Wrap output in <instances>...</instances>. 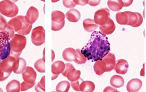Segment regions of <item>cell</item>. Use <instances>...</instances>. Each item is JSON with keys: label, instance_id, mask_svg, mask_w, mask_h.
<instances>
[{"label": "cell", "instance_id": "cell-5", "mask_svg": "<svg viewBox=\"0 0 146 92\" xmlns=\"http://www.w3.org/2000/svg\"><path fill=\"white\" fill-rule=\"evenodd\" d=\"M64 14L58 10L53 11L52 14V30L59 31L61 30L65 25Z\"/></svg>", "mask_w": 146, "mask_h": 92}, {"label": "cell", "instance_id": "cell-35", "mask_svg": "<svg viewBox=\"0 0 146 92\" xmlns=\"http://www.w3.org/2000/svg\"><path fill=\"white\" fill-rule=\"evenodd\" d=\"M3 32L5 33V34H7V35L9 37V39L11 40L13 37L14 35L15 31H14V29L11 26L8 25L7 28Z\"/></svg>", "mask_w": 146, "mask_h": 92}, {"label": "cell", "instance_id": "cell-29", "mask_svg": "<svg viewBox=\"0 0 146 92\" xmlns=\"http://www.w3.org/2000/svg\"><path fill=\"white\" fill-rule=\"evenodd\" d=\"M75 51H76V58L74 61L78 65L84 64L87 60V58L85 57L84 56V55H82L80 49H77L76 50H75Z\"/></svg>", "mask_w": 146, "mask_h": 92}, {"label": "cell", "instance_id": "cell-19", "mask_svg": "<svg viewBox=\"0 0 146 92\" xmlns=\"http://www.w3.org/2000/svg\"><path fill=\"white\" fill-rule=\"evenodd\" d=\"M62 56L66 61H74L76 58V51L74 48H67L63 51Z\"/></svg>", "mask_w": 146, "mask_h": 92}, {"label": "cell", "instance_id": "cell-25", "mask_svg": "<svg viewBox=\"0 0 146 92\" xmlns=\"http://www.w3.org/2000/svg\"><path fill=\"white\" fill-rule=\"evenodd\" d=\"M110 83L113 87L115 88H121L124 86L125 81L122 77L120 75H115L111 77Z\"/></svg>", "mask_w": 146, "mask_h": 92}, {"label": "cell", "instance_id": "cell-6", "mask_svg": "<svg viewBox=\"0 0 146 92\" xmlns=\"http://www.w3.org/2000/svg\"><path fill=\"white\" fill-rule=\"evenodd\" d=\"M31 42L36 46L42 45L45 42V30L42 26H38L33 29Z\"/></svg>", "mask_w": 146, "mask_h": 92}, {"label": "cell", "instance_id": "cell-20", "mask_svg": "<svg viewBox=\"0 0 146 92\" xmlns=\"http://www.w3.org/2000/svg\"><path fill=\"white\" fill-rule=\"evenodd\" d=\"M94 72L99 75H102L106 71V65L104 60L96 61L94 65Z\"/></svg>", "mask_w": 146, "mask_h": 92}, {"label": "cell", "instance_id": "cell-37", "mask_svg": "<svg viewBox=\"0 0 146 92\" xmlns=\"http://www.w3.org/2000/svg\"><path fill=\"white\" fill-rule=\"evenodd\" d=\"M65 65L66 67H65L64 71L62 73V74L64 77H66V75L68 72H69L72 69H73V68H74V67L71 63H66L65 64Z\"/></svg>", "mask_w": 146, "mask_h": 92}, {"label": "cell", "instance_id": "cell-7", "mask_svg": "<svg viewBox=\"0 0 146 92\" xmlns=\"http://www.w3.org/2000/svg\"><path fill=\"white\" fill-rule=\"evenodd\" d=\"M110 16V10L108 8L100 9L97 10L94 14V22L97 25H104L107 22Z\"/></svg>", "mask_w": 146, "mask_h": 92}, {"label": "cell", "instance_id": "cell-4", "mask_svg": "<svg viewBox=\"0 0 146 92\" xmlns=\"http://www.w3.org/2000/svg\"><path fill=\"white\" fill-rule=\"evenodd\" d=\"M19 8L15 4L9 0L0 2V13L8 17H14L17 15Z\"/></svg>", "mask_w": 146, "mask_h": 92}, {"label": "cell", "instance_id": "cell-12", "mask_svg": "<svg viewBox=\"0 0 146 92\" xmlns=\"http://www.w3.org/2000/svg\"><path fill=\"white\" fill-rule=\"evenodd\" d=\"M27 67V62L23 58L19 57L16 60L13 67V71L17 74H22Z\"/></svg>", "mask_w": 146, "mask_h": 92}, {"label": "cell", "instance_id": "cell-33", "mask_svg": "<svg viewBox=\"0 0 146 92\" xmlns=\"http://www.w3.org/2000/svg\"><path fill=\"white\" fill-rule=\"evenodd\" d=\"M84 80L81 78H79L78 80L74 81V82H70V86L72 87L73 89H74L75 91L76 92H80V85L81 82H82Z\"/></svg>", "mask_w": 146, "mask_h": 92}, {"label": "cell", "instance_id": "cell-8", "mask_svg": "<svg viewBox=\"0 0 146 92\" xmlns=\"http://www.w3.org/2000/svg\"><path fill=\"white\" fill-rule=\"evenodd\" d=\"M128 16V21L127 25L131 26L133 27H138L141 26L143 22V17L141 14L137 12L125 11Z\"/></svg>", "mask_w": 146, "mask_h": 92}, {"label": "cell", "instance_id": "cell-30", "mask_svg": "<svg viewBox=\"0 0 146 92\" xmlns=\"http://www.w3.org/2000/svg\"><path fill=\"white\" fill-rule=\"evenodd\" d=\"M34 67L39 73H45V61H44L43 59H40L37 60L34 63Z\"/></svg>", "mask_w": 146, "mask_h": 92}, {"label": "cell", "instance_id": "cell-28", "mask_svg": "<svg viewBox=\"0 0 146 92\" xmlns=\"http://www.w3.org/2000/svg\"><path fill=\"white\" fill-rule=\"evenodd\" d=\"M70 87V83L68 81H62L59 82L56 87L58 92H68Z\"/></svg>", "mask_w": 146, "mask_h": 92}, {"label": "cell", "instance_id": "cell-14", "mask_svg": "<svg viewBox=\"0 0 146 92\" xmlns=\"http://www.w3.org/2000/svg\"><path fill=\"white\" fill-rule=\"evenodd\" d=\"M129 68L128 62L124 59H119L115 62L114 67L115 72L119 74L124 75L126 74Z\"/></svg>", "mask_w": 146, "mask_h": 92}, {"label": "cell", "instance_id": "cell-1", "mask_svg": "<svg viewBox=\"0 0 146 92\" xmlns=\"http://www.w3.org/2000/svg\"><path fill=\"white\" fill-rule=\"evenodd\" d=\"M110 51V44L107 36L99 31H94L81 52L88 60L96 62L102 60Z\"/></svg>", "mask_w": 146, "mask_h": 92}, {"label": "cell", "instance_id": "cell-44", "mask_svg": "<svg viewBox=\"0 0 146 92\" xmlns=\"http://www.w3.org/2000/svg\"><path fill=\"white\" fill-rule=\"evenodd\" d=\"M52 61H53V60H54V57H55V54H54V52L53 51H52Z\"/></svg>", "mask_w": 146, "mask_h": 92}, {"label": "cell", "instance_id": "cell-3", "mask_svg": "<svg viewBox=\"0 0 146 92\" xmlns=\"http://www.w3.org/2000/svg\"><path fill=\"white\" fill-rule=\"evenodd\" d=\"M27 44L26 37L19 34H14L10 41L11 53L10 55L14 56L17 59L25 48Z\"/></svg>", "mask_w": 146, "mask_h": 92}, {"label": "cell", "instance_id": "cell-34", "mask_svg": "<svg viewBox=\"0 0 146 92\" xmlns=\"http://www.w3.org/2000/svg\"><path fill=\"white\" fill-rule=\"evenodd\" d=\"M34 85H35V84H31V83H29L28 82H27L24 81L23 82H22V83L21 84L20 91L21 92L26 91L27 90L34 87Z\"/></svg>", "mask_w": 146, "mask_h": 92}, {"label": "cell", "instance_id": "cell-39", "mask_svg": "<svg viewBox=\"0 0 146 92\" xmlns=\"http://www.w3.org/2000/svg\"><path fill=\"white\" fill-rule=\"evenodd\" d=\"M76 4V5H82V6H84L86 5L87 4H88V0H74L73 1Z\"/></svg>", "mask_w": 146, "mask_h": 92}, {"label": "cell", "instance_id": "cell-23", "mask_svg": "<svg viewBox=\"0 0 146 92\" xmlns=\"http://www.w3.org/2000/svg\"><path fill=\"white\" fill-rule=\"evenodd\" d=\"M83 26L84 30L88 32L94 31L98 27V25L95 23L94 20L90 19H85L83 22Z\"/></svg>", "mask_w": 146, "mask_h": 92}, {"label": "cell", "instance_id": "cell-21", "mask_svg": "<svg viewBox=\"0 0 146 92\" xmlns=\"http://www.w3.org/2000/svg\"><path fill=\"white\" fill-rule=\"evenodd\" d=\"M80 91L82 92H93L95 89V85L90 81H83L80 85Z\"/></svg>", "mask_w": 146, "mask_h": 92}, {"label": "cell", "instance_id": "cell-26", "mask_svg": "<svg viewBox=\"0 0 146 92\" xmlns=\"http://www.w3.org/2000/svg\"><path fill=\"white\" fill-rule=\"evenodd\" d=\"M81 76V72L79 70L75 69V68H73L69 72H68L66 75L69 81L70 82H74L78 80Z\"/></svg>", "mask_w": 146, "mask_h": 92}, {"label": "cell", "instance_id": "cell-46", "mask_svg": "<svg viewBox=\"0 0 146 92\" xmlns=\"http://www.w3.org/2000/svg\"><path fill=\"white\" fill-rule=\"evenodd\" d=\"M1 59H0V62H1Z\"/></svg>", "mask_w": 146, "mask_h": 92}, {"label": "cell", "instance_id": "cell-22", "mask_svg": "<svg viewBox=\"0 0 146 92\" xmlns=\"http://www.w3.org/2000/svg\"><path fill=\"white\" fill-rule=\"evenodd\" d=\"M21 83L16 80H13L6 86V91L8 92H20Z\"/></svg>", "mask_w": 146, "mask_h": 92}, {"label": "cell", "instance_id": "cell-9", "mask_svg": "<svg viewBox=\"0 0 146 92\" xmlns=\"http://www.w3.org/2000/svg\"><path fill=\"white\" fill-rule=\"evenodd\" d=\"M37 74L31 67H27L25 71L22 73V78L25 81L35 85Z\"/></svg>", "mask_w": 146, "mask_h": 92}, {"label": "cell", "instance_id": "cell-18", "mask_svg": "<svg viewBox=\"0 0 146 92\" xmlns=\"http://www.w3.org/2000/svg\"><path fill=\"white\" fill-rule=\"evenodd\" d=\"M66 17L69 22H77L81 18V14L78 10L73 8L67 12Z\"/></svg>", "mask_w": 146, "mask_h": 92}, {"label": "cell", "instance_id": "cell-36", "mask_svg": "<svg viewBox=\"0 0 146 92\" xmlns=\"http://www.w3.org/2000/svg\"><path fill=\"white\" fill-rule=\"evenodd\" d=\"M63 4L65 7L67 8H70V9H73L76 5L72 0H69V1L63 0Z\"/></svg>", "mask_w": 146, "mask_h": 92}, {"label": "cell", "instance_id": "cell-42", "mask_svg": "<svg viewBox=\"0 0 146 92\" xmlns=\"http://www.w3.org/2000/svg\"><path fill=\"white\" fill-rule=\"evenodd\" d=\"M123 3V7H129L132 4V3L133 2V0H126V1H122Z\"/></svg>", "mask_w": 146, "mask_h": 92}, {"label": "cell", "instance_id": "cell-38", "mask_svg": "<svg viewBox=\"0 0 146 92\" xmlns=\"http://www.w3.org/2000/svg\"><path fill=\"white\" fill-rule=\"evenodd\" d=\"M11 73H7L3 72L0 68V82L5 81L10 76Z\"/></svg>", "mask_w": 146, "mask_h": 92}, {"label": "cell", "instance_id": "cell-31", "mask_svg": "<svg viewBox=\"0 0 146 92\" xmlns=\"http://www.w3.org/2000/svg\"><path fill=\"white\" fill-rule=\"evenodd\" d=\"M35 89L37 92H45V76L42 77L40 81L35 86Z\"/></svg>", "mask_w": 146, "mask_h": 92}, {"label": "cell", "instance_id": "cell-10", "mask_svg": "<svg viewBox=\"0 0 146 92\" xmlns=\"http://www.w3.org/2000/svg\"><path fill=\"white\" fill-rule=\"evenodd\" d=\"M16 60L14 56L9 55L0 62L1 69L5 73H11L13 72V67L14 62Z\"/></svg>", "mask_w": 146, "mask_h": 92}, {"label": "cell", "instance_id": "cell-13", "mask_svg": "<svg viewBox=\"0 0 146 92\" xmlns=\"http://www.w3.org/2000/svg\"><path fill=\"white\" fill-rule=\"evenodd\" d=\"M39 16L38 10L34 7H31L27 12L26 15L25 16V19L27 22L33 25L36 21Z\"/></svg>", "mask_w": 146, "mask_h": 92}, {"label": "cell", "instance_id": "cell-24", "mask_svg": "<svg viewBox=\"0 0 146 92\" xmlns=\"http://www.w3.org/2000/svg\"><path fill=\"white\" fill-rule=\"evenodd\" d=\"M107 5L110 9L113 11H119L123 7V3L122 0H110L108 1Z\"/></svg>", "mask_w": 146, "mask_h": 92}, {"label": "cell", "instance_id": "cell-43", "mask_svg": "<svg viewBox=\"0 0 146 92\" xmlns=\"http://www.w3.org/2000/svg\"><path fill=\"white\" fill-rule=\"evenodd\" d=\"M144 69H145V67L143 68V69H142L141 72V76H143L144 77L145 76V73H144Z\"/></svg>", "mask_w": 146, "mask_h": 92}, {"label": "cell", "instance_id": "cell-11", "mask_svg": "<svg viewBox=\"0 0 146 92\" xmlns=\"http://www.w3.org/2000/svg\"><path fill=\"white\" fill-rule=\"evenodd\" d=\"M65 63L62 61H57L54 62L52 66V80L55 79L58 77L60 74H62L65 69Z\"/></svg>", "mask_w": 146, "mask_h": 92}, {"label": "cell", "instance_id": "cell-17", "mask_svg": "<svg viewBox=\"0 0 146 92\" xmlns=\"http://www.w3.org/2000/svg\"><path fill=\"white\" fill-rule=\"evenodd\" d=\"M142 86V82L139 79H133L127 85V91L129 92H137L140 91Z\"/></svg>", "mask_w": 146, "mask_h": 92}, {"label": "cell", "instance_id": "cell-32", "mask_svg": "<svg viewBox=\"0 0 146 92\" xmlns=\"http://www.w3.org/2000/svg\"><path fill=\"white\" fill-rule=\"evenodd\" d=\"M8 26V23L3 16L0 15V31H5Z\"/></svg>", "mask_w": 146, "mask_h": 92}, {"label": "cell", "instance_id": "cell-16", "mask_svg": "<svg viewBox=\"0 0 146 92\" xmlns=\"http://www.w3.org/2000/svg\"><path fill=\"white\" fill-rule=\"evenodd\" d=\"M106 65V72H110L114 69L116 62V57L113 53H108L103 58Z\"/></svg>", "mask_w": 146, "mask_h": 92}, {"label": "cell", "instance_id": "cell-27", "mask_svg": "<svg viewBox=\"0 0 146 92\" xmlns=\"http://www.w3.org/2000/svg\"><path fill=\"white\" fill-rule=\"evenodd\" d=\"M116 22L121 25H127L128 21V16L125 12H118L115 16Z\"/></svg>", "mask_w": 146, "mask_h": 92}, {"label": "cell", "instance_id": "cell-41", "mask_svg": "<svg viewBox=\"0 0 146 92\" xmlns=\"http://www.w3.org/2000/svg\"><path fill=\"white\" fill-rule=\"evenodd\" d=\"M104 92H118V91L117 90V89H116L115 88H113V87H110V86H108V87H106L105 88V89H104Z\"/></svg>", "mask_w": 146, "mask_h": 92}, {"label": "cell", "instance_id": "cell-45", "mask_svg": "<svg viewBox=\"0 0 146 92\" xmlns=\"http://www.w3.org/2000/svg\"><path fill=\"white\" fill-rule=\"evenodd\" d=\"M0 92H3V91L2 90V89L0 88Z\"/></svg>", "mask_w": 146, "mask_h": 92}, {"label": "cell", "instance_id": "cell-2", "mask_svg": "<svg viewBox=\"0 0 146 92\" xmlns=\"http://www.w3.org/2000/svg\"><path fill=\"white\" fill-rule=\"evenodd\" d=\"M8 25L11 26L14 31L22 35H28L31 29L32 25L28 23L24 16H17L11 19L8 22Z\"/></svg>", "mask_w": 146, "mask_h": 92}, {"label": "cell", "instance_id": "cell-15", "mask_svg": "<svg viewBox=\"0 0 146 92\" xmlns=\"http://www.w3.org/2000/svg\"><path fill=\"white\" fill-rule=\"evenodd\" d=\"M116 26L114 21L110 18H108L107 22L106 24L102 26H100V30L101 33L104 35H110L115 30Z\"/></svg>", "mask_w": 146, "mask_h": 92}, {"label": "cell", "instance_id": "cell-40", "mask_svg": "<svg viewBox=\"0 0 146 92\" xmlns=\"http://www.w3.org/2000/svg\"><path fill=\"white\" fill-rule=\"evenodd\" d=\"M101 2L100 0L98 1H89L88 4L90 6L95 7L96 5H98Z\"/></svg>", "mask_w": 146, "mask_h": 92}]
</instances>
